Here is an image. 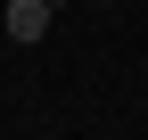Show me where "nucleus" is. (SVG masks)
I'll return each mask as SVG.
<instances>
[{
    "instance_id": "obj_1",
    "label": "nucleus",
    "mask_w": 148,
    "mask_h": 140,
    "mask_svg": "<svg viewBox=\"0 0 148 140\" xmlns=\"http://www.w3.org/2000/svg\"><path fill=\"white\" fill-rule=\"evenodd\" d=\"M49 33V0H8V41H41Z\"/></svg>"
},
{
    "instance_id": "obj_2",
    "label": "nucleus",
    "mask_w": 148,
    "mask_h": 140,
    "mask_svg": "<svg viewBox=\"0 0 148 140\" xmlns=\"http://www.w3.org/2000/svg\"><path fill=\"white\" fill-rule=\"evenodd\" d=\"M49 8H58V0H49Z\"/></svg>"
}]
</instances>
